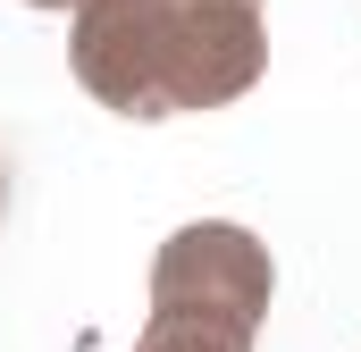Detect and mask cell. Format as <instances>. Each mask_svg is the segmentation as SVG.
Masks as SVG:
<instances>
[{
  "instance_id": "obj_2",
  "label": "cell",
  "mask_w": 361,
  "mask_h": 352,
  "mask_svg": "<svg viewBox=\"0 0 361 352\" xmlns=\"http://www.w3.org/2000/svg\"><path fill=\"white\" fill-rule=\"evenodd\" d=\"M269 294H277V268L261 252V235H244L227 218L177 227L160 244V260H152V302H169V310H219V319L261 327L269 319Z\"/></svg>"
},
{
  "instance_id": "obj_3",
  "label": "cell",
  "mask_w": 361,
  "mask_h": 352,
  "mask_svg": "<svg viewBox=\"0 0 361 352\" xmlns=\"http://www.w3.org/2000/svg\"><path fill=\"white\" fill-rule=\"evenodd\" d=\"M261 327H244V319H219V310H169V302H152V319H143V336L135 352H252Z\"/></svg>"
},
{
  "instance_id": "obj_5",
  "label": "cell",
  "mask_w": 361,
  "mask_h": 352,
  "mask_svg": "<svg viewBox=\"0 0 361 352\" xmlns=\"http://www.w3.org/2000/svg\"><path fill=\"white\" fill-rule=\"evenodd\" d=\"M0 210H8V168H0Z\"/></svg>"
},
{
  "instance_id": "obj_1",
  "label": "cell",
  "mask_w": 361,
  "mask_h": 352,
  "mask_svg": "<svg viewBox=\"0 0 361 352\" xmlns=\"http://www.w3.org/2000/svg\"><path fill=\"white\" fill-rule=\"evenodd\" d=\"M68 59L101 109L152 126L244 101L269 68V25L261 0H76Z\"/></svg>"
},
{
  "instance_id": "obj_4",
  "label": "cell",
  "mask_w": 361,
  "mask_h": 352,
  "mask_svg": "<svg viewBox=\"0 0 361 352\" xmlns=\"http://www.w3.org/2000/svg\"><path fill=\"white\" fill-rule=\"evenodd\" d=\"M25 8H76V0H25Z\"/></svg>"
}]
</instances>
